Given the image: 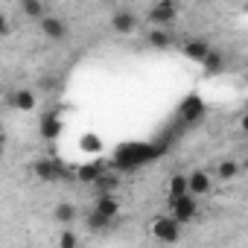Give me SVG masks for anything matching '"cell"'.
Wrapping results in <instances>:
<instances>
[{
  "label": "cell",
  "mask_w": 248,
  "mask_h": 248,
  "mask_svg": "<svg viewBox=\"0 0 248 248\" xmlns=\"http://www.w3.org/2000/svg\"><path fill=\"white\" fill-rule=\"evenodd\" d=\"M102 172H105V164H85V167H79V170H76V178H79V181H85V184H93Z\"/></svg>",
  "instance_id": "18"
},
{
  "label": "cell",
  "mask_w": 248,
  "mask_h": 248,
  "mask_svg": "<svg viewBox=\"0 0 248 248\" xmlns=\"http://www.w3.org/2000/svg\"><path fill=\"white\" fill-rule=\"evenodd\" d=\"M21 12H24L27 18H32V21H41V18L50 15L47 3H41V0H21Z\"/></svg>",
  "instance_id": "14"
},
{
  "label": "cell",
  "mask_w": 248,
  "mask_h": 248,
  "mask_svg": "<svg viewBox=\"0 0 248 248\" xmlns=\"http://www.w3.org/2000/svg\"><path fill=\"white\" fill-rule=\"evenodd\" d=\"M76 216H79V213H76V207H73L70 202H59V204H56V210H53V219H56L59 225H64V228H67Z\"/></svg>",
  "instance_id": "15"
},
{
  "label": "cell",
  "mask_w": 248,
  "mask_h": 248,
  "mask_svg": "<svg viewBox=\"0 0 248 248\" xmlns=\"http://www.w3.org/2000/svg\"><path fill=\"white\" fill-rule=\"evenodd\" d=\"M3 149H6V138L0 135V161H3Z\"/></svg>",
  "instance_id": "24"
},
{
  "label": "cell",
  "mask_w": 248,
  "mask_h": 248,
  "mask_svg": "<svg viewBox=\"0 0 248 248\" xmlns=\"http://www.w3.org/2000/svg\"><path fill=\"white\" fill-rule=\"evenodd\" d=\"M9 105H12L15 111L30 114V111H35V105H38V93H35L32 88H15V91L9 93Z\"/></svg>",
  "instance_id": "8"
},
{
  "label": "cell",
  "mask_w": 248,
  "mask_h": 248,
  "mask_svg": "<svg viewBox=\"0 0 248 248\" xmlns=\"http://www.w3.org/2000/svg\"><path fill=\"white\" fill-rule=\"evenodd\" d=\"M216 175H219L222 181H233V178L239 175V164H236L233 158H225V161L216 164Z\"/></svg>",
  "instance_id": "19"
},
{
  "label": "cell",
  "mask_w": 248,
  "mask_h": 248,
  "mask_svg": "<svg viewBox=\"0 0 248 248\" xmlns=\"http://www.w3.org/2000/svg\"><path fill=\"white\" fill-rule=\"evenodd\" d=\"M149 231H152V236H155V239H161V242H167V245H172V242H178V239H181V225H178L172 216H167V213L155 216V219H152V225H149Z\"/></svg>",
  "instance_id": "1"
},
{
  "label": "cell",
  "mask_w": 248,
  "mask_h": 248,
  "mask_svg": "<svg viewBox=\"0 0 248 248\" xmlns=\"http://www.w3.org/2000/svg\"><path fill=\"white\" fill-rule=\"evenodd\" d=\"M12 30H15V24L9 21V15L0 12V38H9V35H12Z\"/></svg>",
  "instance_id": "23"
},
{
  "label": "cell",
  "mask_w": 248,
  "mask_h": 248,
  "mask_svg": "<svg viewBox=\"0 0 248 248\" xmlns=\"http://www.w3.org/2000/svg\"><path fill=\"white\" fill-rule=\"evenodd\" d=\"M0 135H3V132H0Z\"/></svg>",
  "instance_id": "25"
},
{
  "label": "cell",
  "mask_w": 248,
  "mask_h": 248,
  "mask_svg": "<svg viewBox=\"0 0 248 248\" xmlns=\"http://www.w3.org/2000/svg\"><path fill=\"white\" fill-rule=\"evenodd\" d=\"M85 228H88V231H93V233H99V231L114 228V222H111V219H105V216H99L96 210H88V213H85Z\"/></svg>",
  "instance_id": "16"
},
{
  "label": "cell",
  "mask_w": 248,
  "mask_h": 248,
  "mask_svg": "<svg viewBox=\"0 0 248 248\" xmlns=\"http://www.w3.org/2000/svg\"><path fill=\"white\" fill-rule=\"evenodd\" d=\"M91 210H96L99 216H105V219L114 222L120 216V202H117V196H96V202H93Z\"/></svg>",
  "instance_id": "11"
},
{
  "label": "cell",
  "mask_w": 248,
  "mask_h": 248,
  "mask_svg": "<svg viewBox=\"0 0 248 248\" xmlns=\"http://www.w3.org/2000/svg\"><path fill=\"white\" fill-rule=\"evenodd\" d=\"M210 190H213V178H210L207 170H193V172L187 175V193H190L193 199H202V196H207Z\"/></svg>",
  "instance_id": "7"
},
{
  "label": "cell",
  "mask_w": 248,
  "mask_h": 248,
  "mask_svg": "<svg viewBox=\"0 0 248 248\" xmlns=\"http://www.w3.org/2000/svg\"><path fill=\"white\" fill-rule=\"evenodd\" d=\"M38 27H41V32H44V38H50V41H64V38L70 35L67 21L59 18V15H47V18H41Z\"/></svg>",
  "instance_id": "6"
},
{
  "label": "cell",
  "mask_w": 248,
  "mask_h": 248,
  "mask_svg": "<svg viewBox=\"0 0 248 248\" xmlns=\"http://www.w3.org/2000/svg\"><path fill=\"white\" fill-rule=\"evenodd\" d=\"M38 135H41L44 140H56V138L62 135V117L44 114V117L38 120Z\"/></svg>",
  "instance_id": "9"
},
{
  "label": "cell",
  "mask_w": 248,
  "mask_h": 248,
  "mask_svg": "<svg viewBox=\"0 0 248 248\" xmlns=\"http://www.w3.org/2000/svg\"><path fill=\"white\" fill-rule=\"evenodd\" d=\"M225 67V56L219 53V50H210L207 56H204V62H202V70L207 73V76H213V73H219Z\"/></svg>",
  "instance_id": "17"
},
{
  "label": "cell",
  "mask_w": 248,
  "mask_h": 248,
  "mask_svg": "<svg viewBox=\"0 0 248 248\" xmlns=\"http://www.w3.org/2000/svg\"><path fill=\"white\" fill-rule=\"evenodd\" d=\"M181 50H184V56H187L190 62H199V64H202V62H204V56H207L213 47H210L204 38H190V41H184V47H181Z\"/></svg>",
  "instance_id": "10"
},
{
  "label": "cell",
  "mask_w": 248,
  "mask_h": 248,
  "mask_svg": "<svg viewBox=\"0 0 248 248\" xmlns=\"http://www.w3.org/2000/svg\"><path fill=\"white\" fill-rule=\"evenodd\" d=\"M59 248H79V236H76V231L64 228V231L59 233Z\"/></svg>",
  "instance_id": "22"
},
{
  "label": "cell",
  "mask_w": 248,
  "mask_h": 248,
  "mask_svg": "<svg viewBox=\"0 0 248 248\" xmlns=\"http://www.w3.org/2000/svg\"><path fill=\"white\" fill-rule=\"evenodd\" d=\"M202 111H204V105H202L196 96L181 105V117H184V120H196V117H202Z\"/></svg>",
  "instance_id": "21"
},
{
  "label": "cell",
  "mask_w": 248,
  "mask_h": 248,
  "mask_svg": "<svg viewBox=\"0 0 248 248\" xmlns=\"http://www.w3.org/2000/svg\"><path fill=\"white\" fill-rule=\"evenodd\" d=\"M167 216H172V219L184 228L187 222H193V219L199 216V199H193V196L170 199V213H167Z\"/></svg>",
  "instance_id": "2"
},
{
  "label": "cell",
  "mask_w": 248,
  "mask_h": 248,
  "mask_svg": "<svg viewBox=\"0 0 248 248\" xmlns=\"http://www.w3.org/2000/svg\"><path fill=\"white\" fill-rule=\"evenodd\" d=\"M149 24L152 27H161V30H170V24L178 18V3H172V0H161V3H155L149 9Z\"/></svg>",
  "instance_id": "3"
},
{
  "label": "cell",
  "mask_w": 248,
  "mask_h": 248,
  "mask_svg": "<svg viewBox=\"0 0 248 248\" xmlns=\"http://www.w3.org/2000/svg\"><path fill=\"white\" fill-rule=\"evenodd\" d=\"M117 184H120V178H117V172H102L96 181H93V187H96V196H114V190H117Z\"/></svg>",
  "instance_id": "13"
},
{
  "label": "cell",
  "mask_w": 248,
  "mask_h": 248,
  "mask_svg": "<svg viewBox=\"0 0 248 248\" xmlns=\"http://www.w3.org/2000/svg\"><path fill=\"white\" fill-rule=\"evenodd\" d=\"M146 38H149V44H152L155 50H170V47L175 44V35H172L170 30H161V27H152Z\"/></svg>",
  "instance_id": "12"
},
{
  "label": "cell",
  "mask_w": 248,
  "mask_h": 248,
  "mask_svg": "<svg viewBox=\"0 0 248 248\" xmlns=\"http://www.w3.org/2000/svg\"><path fill=\"white\" fill-rule=\"evenodd\" d=\"M32 172L38 175V181H62V178L67 175L64 164L56 161V158H38V161L32 164Z\"/></svg>",
  "instance_id": "4"
},
{
  "label": "cell",
  "mask_w": 248,
  "mask_h": 248,
  "mask_svg": "<svg viewBox=\"0 0 248 248\" xmlns=\"http://www.w3.org/2000/svg\"><path fill=\"white\" fill-rule=\"evenodd\" d=\"M181 196H190V193H187V175L175 172V175L170 178V199H181Z\"/></svg>",
  "instance_id": "20"
},
{
  "label": "cell",
  "mask_w": 248,
  "mask_h": 248,
  "mask_svg": "<svg viewBox=\"0 0 248 248\" xmlns=\"http://www.w3.org/2000/svg\"><path fill=\"white\" fill-rule=\"evenodd\" d=\"M108 24H111V30H114L117 35H132V32L140 27V18H138L132 9H117Z\"/></svg>",
  "instance_id": "5"
}]
</instances>
